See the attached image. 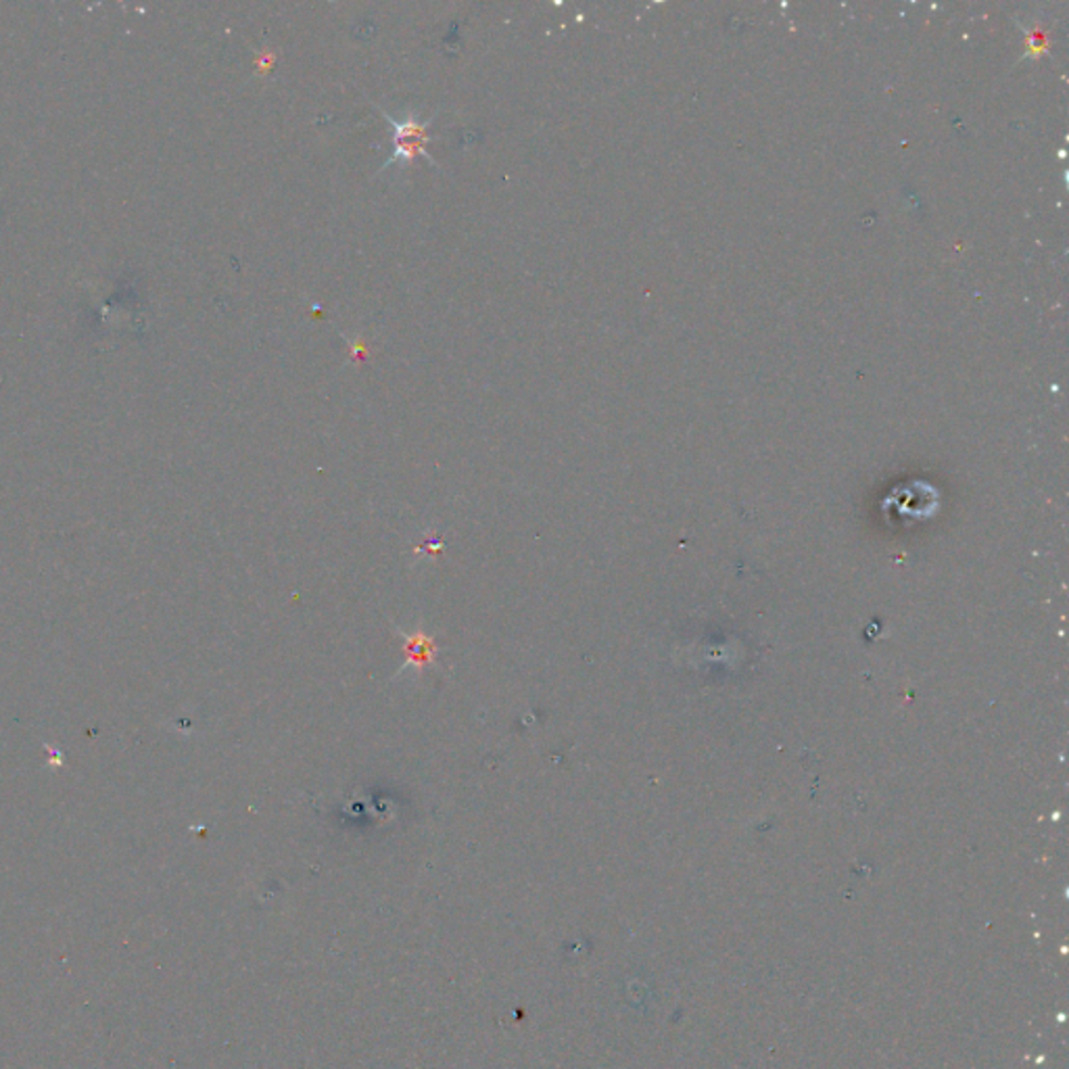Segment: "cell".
Instances as JSON below:
<instances>
[{"mask_svg":"<svg viewBox=\"0 0 1069 1069\" xmlns=\"http://www.w3.org/2000/svg\"><path fill=\"white\" fill-rule=\"evenodd\" d=\"M386 122L391 123V128H393V153L385 163V170L391 168L393 163L405 165L416 155L431 159L426 149H424V144L428 141L426 125L431 122H421L414 115H407L405 120H393V118L386 115Z\"/></svg>","mask_w":1069,"mask_h":1069,"instance_id":"1","label":"cell"}]
</instances>
